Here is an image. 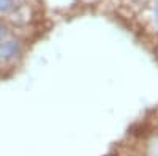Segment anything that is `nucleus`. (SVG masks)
Listing matches in <instances>:
<instances>
[{
    "label": "nucleus",
    "instance_id": "obj_2",
    "mask_svg": "<svg viewBox=\"0 0 158 156\" xmlns=\"http://www.w3.org/2000/svg\"><path fill=\"white\" fill-rule=\"evenodd\" d=\"M15 10V0H0V14H8Z\"/></svg>",
    "mask_w": 158,
    "mask_h": 156
},
{
    "label": "nucleus",
    "instance_id": "obj_4",
    "mask_svg": "<svg viewBox=\"0 0 158 156\" xmlns=\"http://www.w3.org/2000/svg\"><path fill=\"white\" fill-rule=\"evenodd\" d=\"M153 16H155V24H156V27H158V5L155 6V11H153Z\"/></svg>",
    "mask_w": 158,
    "mask_h": 156
},
{
    "label": "nucleus",
    "instance_id": "obj_1",
    "mask_svg": "<svg viewBox=\"0 0 158 156\" xmlns=\"http://www.w3.org/2000/svg\"><path fill=\"white\" fill-rule=\"evenodd\" d=\"M24 43L19 38H6L0 43V68L13 66L22 58Z\"/></svg>",
    "mask_w": 158,
    "mask_h": 156
},
{
    "label": "nucleus",
    "instance_id": "obj_3",
    "mask_svg": "<svg viewBox=\"0 0 158 156\" xmlns=\"http://www.w3.org/2000/svg\"><path fill=\"white\" fill-rule=\"evenodd\" d=\"M6 36H8V25L5 22H0V43L6 40Z\"/></svg>",
    "mask_w": 158,
    "mask_h": 156
}]
</instances>
